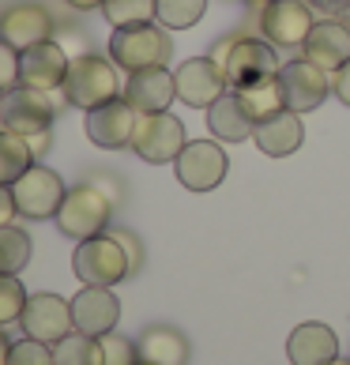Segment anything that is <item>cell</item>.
Here are the masks:
<instances>
[{
  "label": "cell",
  "mask_w": 350,
  "mask_h": 365,
  "mask_svg": "<svg viewBox=\"0 0 350 365\" xmlns=\"http://www.w3.org/2000/svg\"><path fill=\"white\" fill-rule=\"evenodd\" d=\"M8 350H11V339H8V335H4V331H0V365H4V361H8Z\"/></svg>",
  "instance_id": "obj_38"
},
{
  "label": "cell",
  "mask_w": 350,
  "mask_h": 365,
  "mask_svg": "<svg viewBox=\"0 0 350 365\" xmlns=\"http://www.w3.org/2000/svg\"><path fill=\"white\" fill-rule=\"evenodd\" d=\"M331 91L339 94V102H343V106H350V61L343 64L339 72H331Z\"/></svg>",
  "instance_id": "obj_34"
},
{
  "label": "cell",
  "mask_w": 350,
  "mask_h": 365,
  "mask_svg": "<svg viewBox=\"0 0 350 365\" xmlns=\"http://www.w3.org/2000/svg\"><path fill=\"white\" fill-rule=\"evenodd\" d=\"M98 343H102V365H136L140 361V346L117 331L102 335Z\"/></svg>",
  "instance_id": "obj_31"
},
{
  "label": "cell",
  "mask_w": 350,
  "mask_h": 365,
  "mask_svg": "<svg viewBox=\"0 0 350 365\" xmlns=\"http://www.w3.org/2000/svg\"><path fill=\"white\" fill-rule=\"evenodd\" d=\"M170 34L158 23H132V26H117L110 38V61L117 68L143 72V68H163L170 61Z\"/></svg>",
  "instance_id": "obj_2"
},
{
  "label": "cell",
  "mask_w": 350,
  "mask_h": 365,
  "mask_svg": "<svg viewBox=\"0 0 350 365\" xmlns=\"http://www.w3.org/2000/svg\"><path fill=\"white\" fill-rule=\"evenodd\" d=\"M72 57L64 53L61 42H38L31 49L19 53V87L31 91H57L64 87V76H68Z\"/></svg>",
  "instance_id": "obj_14"
},
{
  "label": "cell",
  "mask_w": 350,
  "mask_h": 365,
  "mask_svg": "<svg viewBox=\"0 0 350 365\" xmlns=\"http://www.w3.org/2000/svg\"><path fill=\"white\" fill-rule=\"evenodd\" d=\"M23 331L38 343H61L64 335H72V302H64L57 294H31L26 297V309H23Z\"/></svg>",
  "instance_id": "obj_13"
},
{
  "label": "cell",
  "mask_w": 350,
  "mask_h": 365,
  "mask_svg": "<svg viewBox=\"0 0 350 365\" xmlns=\"http://www.w3.org/2000/svg\"><path fill=\"white\" fill-rule=\"evenodd\" d=\"M110 215H113V200L94 185H76L64 192V204L57 207V230L72 241H87V237H98L105 234L110 226Z\"/></svg>",
  "instance_id": "obj_5"
},
{
  "label": "cell",
  "mask_w": 350,
  "mask_h": 365,
  "mask_svg": "<svg viewBox=\"0 0 350 365\" xmlns=\"http://www.w3.org/2000/svg\"><path fill=\"white\" fill-rule=\"evenodd\" d=\"M53 365H102V343L94 335L72 331L53 343Z\"/></svg>",
  "instance_id": "obj_26"
},
{
  "label": "cell",
  "mask_w": 350,
  "mask_h": 365,
  "mask_svg": "<svg viewBox=\"0 0 350 365\" xmlns=\"http://www.w3.org/2000/svg\"><path fill=\"white\" fill-rule=\"evenodd\" d=\"M207 0H155V23L166 31H188L204 19Z\"/></svg>",
  "instance_id": "obj_28"
},
{
  "label": "cell",
  "mask_w": 350,
  "mask_h": 365,
  "mask_svg": "<svg viewBox=\"0 0 350 365\" xmlns=\"http://www.w3.org/2000/svg\"><path fill=\"white\" fill-rule=\"evenodd\" d=\"M68 8H76V11H91V8H102L105 0H64Z\"/></svg>",
  "instance_id": "obj_37"
},
{
  "label": "cell",
  "mask_w": 350,
  "mask_h": 365,
  "mask_svg": "<svg viewBox=\"0 0 350 365\" xmlns=\"http://www.w3.org/2000/svg\"><path fill=\"white\" fill-rule=\"evenodd\" d=\"M87 140L102 151H120V147L132 143V128H136V110L125 98L102 102L87 110Z\"/></svg>",
  "instance_id": "obj_15"
},
{
  "label": "cell",
  "mask_w": 350,
  "mask_h": 365,
  "mask_svg": "<svg viewBox=\"0 0 350 365\" xmlns=\"http://www.w3.org/2000/svg\"><path fill=\"white\" fill-rule=\"evenodd\" d=\"M136 113H163L170 110V102L177 98V83H173V72L166 68H143V72H132L125 91H120Z\"/></svg>",
  "instance_id": "obj_17"
},
{
  "label": "cell",
  "mask_w": 350,
  "mask_h": 365,
  "mask_svg": "<svg viewBox=\"0 0 350 365\" xmlns=\"http://www.w3.org/2000/svg\"><path fill=\"white\" fill-rule=\"evenodd\" d=\"M53 117H57V102H49V91L16 87L4 94V106H0V125L19 136H42L49 132Z\"/></svg>",
  "instance_id": "obj_10"
},
{
  "label": "cell",
  "mask_w": 350,
  "mask_h": 365,
  "mask_svg": "<svg viewBox=\"0 0 350 365\" xmlns=\"http://www.w3.org/2000/svg\"><path fill=\"white\" fill-rule=\"evenodd\" d=\"M31 264V234L16 222L0 226V275H19Z\"/></svg>",
  "instance_id": "obj_27"
},
{
  "label": "cell",
  "mask_w": 350,
  "mask_h": 365,
  "mask_svg": "<svg viewBox=\"0 0 350 365\" xmlns=\"http://www.w3.org/2000/svg\"><path fill=\"white\" fill-rule=\"evenodd\" d=\"M64 192H68V188H64L61 173H53L49 166H38V162L11 185L16 211L23 219H53L57 207L64 204Z\"/></svg>",
  "instance_id": "obj_8"
},
{
  "label": "cell",
  "mask_w": 350,
  "mask_h": 365,
  "mask_svg": "<svg viewBox=\"0 0 350 365\" xmlns=\"http://www.w3.org/2000/svg\"><path fill=\"white\" fill-rule=\"evenodd\" d=\"M207 125H211V132H215V140H222V143L252 140V132H257V120L245 113V106L237 102L234 91H226L222 98L207 110Z\"/></svg>",
  "instance_id": "obj_22"
},
{
  "label": "cell",
  "mask_w": 350,
  "mask_h": 365,
  "mask_svg": "<svg viewBox=\"0 0 350 365\" xmlns=\"http://www.w3.org/2000/svg\"><path fill=\"white\" fill-rule=\"evenodd\" d=\"M260 26H264V38L272 46L282 49H294L309 38V31L316 26L313 19V8L305 0H267V8L260 11Z\"/></svg>",
  "instance_id": "obj_11"
},
{
  "label": "cell",
  "mask_w": 350,
  "mask_h": 365,
  "mask_svg": "<svg viewBox=\"0 0 350 365\" xmlns=\"http://www.w3.org/2000/svg\"><path fill=\"white\" fill-rule=\"evenodd\" d=\"M211 61L222 68L230 87L252 83V79H264V76H279V68H282L279 53L267 38H234V42L226 38L211 53Z\"/></svg>",
  "instance_id": "obj_3"
},
{
  "label": "cell",
  "mask_w": 350,
  "mask_h": 365,
  "mask_svg": "<svg viewBox=\"0 0 350 365\" xmlns=\"http://www.w3.org/2000/svg\"><path fill=\"white\" fill-rule=\"evenodd\" d=\"M226 155L219 143L211 140H192L181 147V155L173 158V170H177V181L188 188V192H211L219 188L226 178Z\"/></svg>",
  "instance_id": "obj_9"
},
{
  "label": "cell",
  "mask_w": 350,
  "mask_h": 365,
  "mask_svg": "<svg viewBox=\"0 0 350 365\" xmlns=\"http://www.w3.org/2000/svg\"><path fill=\"white\" fill-rule=\"evenodd\" d=\"M0 106H4V91H0Z\"/></svg>",
  "instance_id": "obj_41"
},
{
  "label": "cell",
  "mask_w": 350,
  "mask_h": 365,
  "mask_svg": "<svg viewBox=\"0 0 350 365\" xmlns=\"http://www.w3.org/2000/svg\"><path fill=\"white\" fill-rule=\"evenodd\" d=\"M26 297L31 294L23 290L19 275H0V328H4V324H16L23 317Z\"/></svg>",
  "instance_id": "obj_30"
},
{
  "label": "cell",
  "mask_w": 350,
  "mask_h": 365,
  "mask_svg": "<svg viewBox=\"0 0 350 365\" xmlns=\"http://www.w3.org/2000/svg\"><path fill=\"white\" fill-rule=\"evenodd\" d=\"M328 365H350V358H335V361H328Z\"/></svg>",
  "instance_id": "obj_39"
},
{
  "label": "cell",
  "mask_w": 350,
  "mask_h": 365,
  "mask_svg": "<svg viewBox=\"0 0 350 365\" xmlns=\"http://www.w3.org/2000/svg\"><path fill=\"white\" fill-rule=\"evenodd\" d=\"M302 57L309 64H316V68H324V72H339L350 61V26L335 23V19L316 23L313 31H309V38L302 42Z\"/></svg>",
  "instance_id": "obj_18"
},
{
  "label": "cell",
  "mask_w": 350,
  "mask_h": 365,
  "mask_svg": "<svg viewBox=\"0 0 350 365\" xmlns=\"http://www.w3.org/2000/svg\"><path fill=\"white\" fill-rule=\"evenodd\" d=\"M120 320V302L113 297L110 287H83L72 297V328L83 335H110Z\"/></svg>",
  "instance_id": "obj_16"
},
{
  "label": "cell",
  "mask_w": 350,
  "mask_h": 365,
  "mask_svg": "<svg viewBox=\"0 0 350 365\" xmlns=\"http://www.w3.org/2000/svg\"><path fill=\"white\" fill-rule=\"evenodd\" d=\"M4 365H53V346L49 343H38V339L26 335V339L11 343Z\"/></svg>",
  "instance_id": "obj_32"
},
{
  "label": "cell",
  "mask_w": 350,
  "mask_h": 365,
  "mask_svg": "<svg viewBox=\"0 0 350 365\" xmlns=\"http://www.w3.org/2000/svg\"><path fill=\"white\" fill-rule=\"evenodd\" d=\"M140 358L151 361V365H185L188 361V339L177 328H147L140 335Z\"/></svg>",
  "instance_id": "obj_23"
},
{
  "label": "cell",
  "mask_w": 350,
  "mask_h": 365,
  "mask_svg": "<svg viewBox=\"0 0 350 365\" xmlns=\"http://www.w3.org/2000/svg\"><path fill=\"white\" fill-rule=\"evenodd\" d=\"M34 162H38V155H34L31 140L19 136V132L0 128V185H16Z\"/></svg>",
  "instance_id": "obj_25"
},
{
  "label": "cell",
  "mask_w": 350,
  "mask_h": 365,
  "mask_svg": "<svg viewBox=\"0 0 350 365\" xmlns=\"http://www.w3.org/2000/svg\"><path fill=\"white\" fill-rule=\"evenodd\" d=\"M64 98L68 106H79V110H94L102 102H113L120 98V76H117V64L110 57H76L68 64V76H64Z\"/></svg>",
  "instance_id": "obj_4"
},
{
  "label": "cell",
  "mask_w": 350,
  "mask_h": 365,
  "mask_svg": "<svg viewBox=\"0 0 350 365\" xmlns=\"http://www.w3.org/2000/svg\"><path fill=\"white\" fill-rule=\"evenodd\" d=\"M113 234H117V241H120V245H125L128 260H132V272H136V267H140V260H143V252H140V245H136V237H132L128 230H113Z\"/></svg>",
  "instance_id": "obj_36"
},
{
  "label": "cell",
  "mask_w": 350,
  "mask_h": 365,
  "mask_svg": "<svg viewBox=\"0 0 350 365\" xmlns=\"http://www.w3.org/2000/svg\"><path fill=\"white\" fill-rule=\"evenodd\" d=\"M237 94V102L245 106V113L252 120H264L279 110H287L282 106V91H279V76H264V79H252V83H241V87H230Z\"/></svg>",
  "instance_id": "obj_24"
},
{
  "label": "cell",
  "mask_w": 350,
  "mask_h": 365,
  "mask_svg": "<svg viewBox=\"0 0 350 365\" xmlns=\"http://www.w3.org/2000/svg\"><path fill=\"white\" fill-rule=\"evenodd\" d=\"M185 125L170 110L163 113H136V128H132V151L151 166H166L181 155L185 147Z\"/></svg>",
  "instance_id": "obj_6"
},
{
  "label": "cell",
  "mask_w": 350,
  "mask_h": 365,
  "mask_svg": "<svg viewBox=\"0 0 350 365\" xmlns=\"http://www.w3.org/2000/svg\"><path fill=\"white\" fill-rule=\"evenodd\" d=\"M305 140V128H302V113H290V110H279L272 117L257 120V132H252V143L260 147L267 158H287L302 147Z\"/></svg>",
  "instance_id": "obj_21"
},
{
  "label": "cell",
  "mask_w": 350,
  "mask_h": 365,
  "mask_svg": "<svg viewBox=\"0 0 350 365\" xmlns=\"http://www.w3.org/2000/svg\"><path fill=\"white\" fill-rule=\"evenodd\" d=\"M279 91H282V106L290 113L320 110V102L331 94V72L309 64L305 57H294L279 68Z\"/></svg>",
  "instance_id": "obj_7"
},
{
  "label": "cell",
  "mask_w": 350,
  "mask_h": 365,
  "mask_svg": "<svg viewBox=\"0 0 350 365\" xmlns=\"http://www.w3.org/2000/svg\"><path fill=\"white\" fill-rule=\"evenodd\" d=\"M16 196H11V185H0V226H8L16 219Z\"/></svg>",
  "instance_id": "obj_35"
},
{
  "label": "cell",
  "mask_w": 350,
  "mask_h": 365,
  "mask_svg": "<svg viewBox=\"0 0 350 365\" xmlns=\"http://www.w3.org/2000/svg\"><path fill=\"white\" fill-rule=\"evenodd\" d=\"M72 272L79 275L83 287H117L120 279L132 275V260L125 245L117 241V234H98V237H87L79 241L76 252H72Z\"/></svg>",
  "instance_id": "obj_1"
},
{
  "label": "cell",
  "mask_w": 350,
  "mask_h": 365,
  "mask_svg": "<svg viewBox=\"0 0 350 365\" xmlns=\"http://www.w3.org/2000/svg\"><path fill=\"white\" fill-rule=\"evenodd\" d=\"M287 358H290V365H328L339 358V339H335V331L328 324L305 320L290 331Z\"/></svg>",
  "instance_id": "obj_20"
},
{
  "label": "cell",
  "mask_w": 350,
  "mask_h": 365,
  "mask_svg": "<svg viewBox=\"0 0 350 365\" xmlns=\"http://www.w3.org/2000/svg\"><path fill=\"white\" fill-rule=\"evenodd\" d=\"M136 365H151V361H143V358H140V361H136Z\"/></svg>",
  "instance_id": "obj_40"
},
{
  "label": "cell",
  "mask_w": 350,
  "mask_h": 365,
  "mask_svg": "<svg viewBox=\"0 0 350 365\" xmlns=\"http://www.w3.org/2000/svg\"><path fill=\"white\" fill-rule=\"evenodd\" d=\"M0 38L23 53V49H31L38 42H49L53 38V19H49V11L42 4H11L4 16H0Z\"/></svg>",
  "instance_id": "obj_19"
},
{
  "label": "cell",
  "mask_w": 350,
  "mask_h": 365,
  "mask_svg": "<svg viewBox=\"0 0 350 365\" xmlns=\"http://www.w3.org/2000/svg\"><path fill=\"white\" fill-rule=\"evenodd\" d=\"M110 26H132V23H155V0H105L102 4Z\"/></svg>",
  "instance_id": "obj_29"
},
{
  "label": "cell",
  "mask_w": 350,
  "mask_h": 365,
  "mask_svg": "<svg viewBox=\"0 0 350 365\" xmlns=\"http://www.w3.org/2000/svg\"><path fill=\"white\" fill-rule=\"evenodd\" d=\"M16 87H19V49L0 38V91L8 94Z\"/></svg>",
  "instance_id": "obj_33"
},
{
  "label": "cell",
  "mask_w": 350,
  "mask_h": 365,
  "mask_svg": "<svg viewBox=\"0 0 350 365\" xmlns=\"http://www.w3.org/2000/svg\"><path fill=\"white\" fill-rule=\"evenodd\" d=\"M173 83H177V98L192 110H211L215 102L222 98L230 83H226L222 68L211 57H192L185 61L177 72H173Z\"/></svg>",
  "instance_id": "obj_12"
}]
</instances>
